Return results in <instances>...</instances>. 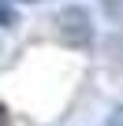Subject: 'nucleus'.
Masks as SVG:
<instances>
[{
  "mask_svg": "<svg viewBox=\"0 0 123 126\" xmlns=\"http://www.w3.org/2000/svg\"><path fill=\"white\" fill-rule=\"evenodd\" d=\"M0 22H4V26L11 22V11H8V4H0Z\"/></svg>",
  "mask_w": 123,
  "mask_h": 126,
  "instance_id": "f257e3e1",
  "label": "nucleus"
},
{
  "mask_svg": "<svg viewBox=\"0 0 123 126\" xmlns=\"http://www.w3.org/2000/svg\"><path fill=\"white\" fill-rule=\"evenodd\" d=\"M0 126H4V108H0Z\"/></svg>",
  "mask_w": 123,
  "mask_h": 126,
  "instance_id": "f03ea898",
  "label": "nucleus"
}]
</instances>
